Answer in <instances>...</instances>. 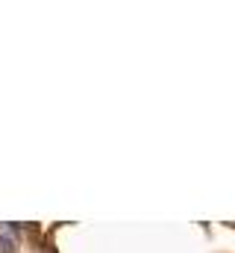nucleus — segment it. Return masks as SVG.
I'll list each match as a JSON object with an SVG mask.
<instances>
[{
  "instance_id": "obj_1",
  "label": "nucleus",
  "mask_w": 235,
  "mask_h": 253,
  "mask_svg": "<svg viewBox=\"0 0 235 253\" xmlns=\"http://www.w3.org/2000/svg\"><path fill=\"white\" fill-rule=\"evenodd\" d=\"M0 251H3V253H12V251H15V242L3 236V239H0Z\"/></svg>"
}]
</instances>
